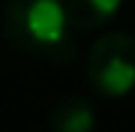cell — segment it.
Segmentation results:
<instances>
[{"instance_id": "1", "label": "cell", "mask_w": 135, "mask_h": 132, "mask_svg": "<svg viewBox=\"0 0 135 132\" xmlns=\"http://www.w3.org/2000/svg\"><path fill=\"white\" fill-rule=\"evenodd\" d=\"M72 24L60 0H9L3 9V36L15 51L45 60L72 54Z\"/></svg>"}, {"instance_id": "2", "label": "cell", "mask_w": 135, "mask_h": 132, "mask_svg": "<svg viewBox=\"0 0 135 132\" xmlns=\"http://www.w3.org/2000/svg\"><path fill=\"white\" fill-rule=\"evenodd\" d=\"M87 81L108 99L135 90V39L129 33H102L87 54Z\"/></svg>"}, {"instance_id": "3", "label": "cell", "mask_w": 135, "mask_h": 132, "mask_svg": "<svg viewBox=\"0 0 135 132\" xmlns=\"http://www.w3.org/2000/svg\"><path fill=\"white\" fill-rule=\"evenodd\" d=\"M48 126L51 132H93V126H96L93 105L75 93L60 96L48 111Z\"/></svg>"}, {"instance_id": "4", "label": "cell", "mask_w": 135, "mask_h": 132, "mask_svg": "<svg viewBox=\"0 0 135 132\" xmlns=\"http://www.w3.org/2000/svg\"><path fill=\"white\" fill-rule=\"evenodd\" d=\"M120 9V0H66V15L75 30H96Z\"/></svg>"}]
</instances>
